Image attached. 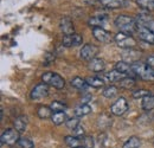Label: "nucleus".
<instances>
[{
  "instance_id": "obj_1",
  "label": "nucleus",
  "mask_w": 154,
  "mask_h": 148,
  "mask_svg": "<svg viewBox=\"0 0 154 148\" xmlns=\"http://www.w3.org/2000/svg\"><path fill=\"white\" fill-rule=\"evenodd\" d=\"M115 25L117 29H120V32L128 35H132L137 30V21L129 16H119L115 19Z\"/></svg>"
},
{
  "instance_id": "obj_2",
  "label": "nucleus",
  "mask_w": 154,
  "mask_h": 148,
  "mask_svg": "<svg viewBox=\"0 0 154 148\" xmlns=\"http://www.w3.org/2000/svg\"><path fill=\"white\" fill-rule=\"evenodd\" d=\"M133 71L136 76L142 78L143 81H154V68L148 66L141 62H135L132 64Z\"/></svg>"
},
{
  "instance_id": "obj_3",
  "label": "nucleus",
  "mask_w": 154,
  "mask_h": 148,
  "mask_svg": "<svg viewBox=\"0 0 154 148\" xmlns=\"http://www.w3.org/2000/svg\"><path fill=\"white\" fill-rule=\"evenodd\" d=\"M43 83L51 85L56 89H63L65 85V81L60 75L56 74V72H45L42 76Z\"/></svg>"
},
{
  "instance_id": "obj_4",
  "label": "nucleus",
  "mask_w": 154,
  "mask_h": 148,
  "mask_svg": "<svg viewBox=\"0 0 154 148\" xmlns=\"http://www.w3.org/2000/svg\"><path fill=\"white\" fill-rule=\"evenodd\" d=\"M114 40L116 42L117 46L121 48V49H133L135 45H136V40L132 37L131 35L128 33H123V32H119L116 33L115 37H114Z\"/></svg>"
},
{
  "instance_id": "obj_5",
  "label": "nucleus",
  "mask_w": 154,
  "mask_h": 148,
  "mask_svg": "<svg viewBox=\"0 0 154 148\" xmlns=\"http://www.w3.org/2000/svg\"><path fill=\"white\" fill-rule=\"evenodd\" d=\"M19 140V131L14 128H8L1 134V145L13 146V145L18 143Z\"/></svg>"
},
{
  "instance_id": "obj_6",
  "label": "nucleus",
  "mask_w": 154,
  "mask_h": 148,
  "mask_svg": "<svg viewBox=\"0 0 154 148\" xmlns=\"http://www.w3.org/2000/svg\"><path fill=\"white\" fill-rule=\"evenodd\" d=\"M128 108H129V106H128L127 100L125 97H120V98H117L115 102L112 104L110 111L115 116H122L126 111L128 110Z\"/></svg>"
},
{
  "instance_id": "obj_7",
  "label": "nucleus",
  "mask_w": 154,
  "mask_h": 148,
  "mask_svg": "<svg viewBox=\"0 0 154 148\" xmlns=\"http://www.w3.org/2000/svg\"><path fill=\"white\" fill-rule=\"evenodd\" d=\"M93 35L96 40H98L100 43H103V44H109L114 40L110 32H108L107 30H104L102 27H93Z\"/></svg>"
},
{
  "instance_id": "obj_8",
  "label": "nucleus",
  "mask_w": 154,
  "mask_h": 148,
  "mask_svg": "<svg viewBox=\"0 0 154 148\" xmlns=\"http://www.w3.org/2000/svg\"><path fill=\"white\" fill-rule=\"evenodd\" d=\"M98 51H100V49L97 48L96 45L87 44V45H84V46L81 49V51H79V56H81V58H82V59L91 60V59H94V58L96 57V55L98 54Z\"/></svg>"
},
{
  "instance_id": "obj_9",
  "label": "nucleus",
  "mask_w": 154,
  "mask_h": 148,
  "mask_svg": "<svg viewBox=\"0 0 154 148\" xmlns=\"http://www.w3.org/2000/svg\"><path fill=\"white\" fill-rule=\"evenodd\" d=\"M139 38L148 44H154V32L152 30H149L147 26L145 25H139L137 24V30H136Z\"/></svg>"
},
{
  "instance_id": "obj_10",
  "label": "nucleus",
  "mask_w": 154,
  "mask_h": 148,
  "mask_svg": "<svg viewBox=\"0 0 154 148\" xmlns=\"http://www.w3.org/2000/svg\"><path fill=\"white\" fill-rule=\"evenodd\" d=\"M49 95V87L45 83H40L37 84L30 93L31 100H42L44 97H46Z\"/></svg>"
},
{
  "instance_id": "obj_11",
  "label": "nucleus",
  "mask_w": 154,
  "mask_h": 148,
  "mask_svg": "<svg viewBox=\"0 0 154 148\" xmlns=\"http://www.w3.org/2000/svg\"><path fill=\"white\" fill-rule=\"evenodd\" d=\"M59 26H60V30H62V32L64 33V36L74 35V31H75L74 23H72V20L69 18V17H64V18L60 19Z\"/></svg>"
},
{
  "instance_id": "obj_12",
  "label": "nucleus",
  "mask_w": 154,
  "mask_h": 148,
  "mask_svg": "<svg viewBox=\"0 0 154 148\" xmlns=\"http://www.w3.org/2000/svg\"><path fill=\"white\" fill-rule=\"evenodd\" d=\"M115 70L120 71L121 74H123L125 76H132L135 75L133 71V68H132V64L125 62V60H120L115 64Z\"/></svg>"
},
{
  "instance_id": "obj_13",
  "label": "nucleus",
  "mask_w": 154,
  "mask_h": 148,
  "mask_svg": "<svg viewBox=\"0 0 154 148\" xmlns=\"http://www.w3.org/2000/svg\"><path fill=\"white\" fill-rule=\"evenodd\" d=\"M88 68L94 71V72H101L104 70L106 68V63L102 58H98V57H95L94 59L89 60V64H88Z\"/></svg>"
},
{
  "instance_id": "obj_14",
  "label": "nucleus",
  "mask_w": 154,
  "mask_h": 148,
  "mask_svg": "<svg viewBox=\"0 0 154 148\" xmlns=\"http://www.w3.org/2000/svg\"><path fill=\"white\" fill-rule=\"evenodd\" d=\"M126 76L123 74H121L120 71L117 70H113V71H109L107 74H104L103 76V79L107 81V82H110V83H114V82H120L122 78H125Z\"/></svg>"
},
{
  "instance_id": "obj_15",
  "label": "nucleus",
  "mask_w": 154,
  "mask_h": 148,
  "mask_svg": "<svg viewBox=\"0 0 154 148\" xmlns=\"http://www.w3.org/2000/svg\"><path fill=\"white\" fill-rule=\"evenodd\" d=\"M101 5L106 8H122L125 6V0H101Z\"/></svg>"
},
{
  "instance_id": "obj_16",
  "label": "nucleus",
  "mask_w": 154,
  "mask_h": 148,
  "mask_svg": "<svg viewBox=\"0 0 154 148\" xmlns=\"http://www.w3.org/2000/svg\"><path fill=\"white\" fill-rule=\"evenodd\" d=\"M13 126H14V129H17L19 133L24 131L27 127V117L24 116V115L16 117L14 121H13Z\"/></svg>"
},
{
  "instance_id": "obj_17",
  "label": "nucleus",
  "mask_w": 154,
  "mask_h": 148,
  "mask_svg": "<svg viewBox=\"0 0 154 148\" xmlns=\"http://www.w3.org/2000/svg\"><path fill=\"white\" fill-rule=\"evenodd\" d=\"M107 23V17L106 16H95L88 20V24L93 27H101Z\"/></svg>"
},
{
  "instance_id": "obj_18",
  "label": "nucleus",
  "mask_w": 154,
  "mask_h": 148,
  "mask_svg": "<svg viewBox=\"0 0 154 148\" xmlns=\"http://www.w3.org/2000/svg\"><path fill=\"white\" fill-rule=\"evenodd\" d=\"M71 87L76 88L78 90H85L87 87H88V83H87V79L82 78V77H74L71 79Z\"/></svg>"
},
{
  "instance_id": "obj_19",
  "label": "nucleus",
  "mask_w": 154,
  "mask_h": 148,
  "mask_svg": "<svg viewBox=\"0 0 154 148\" xmlns=\"http://www.w3.org/2000/svg\"><path fill=\"white\" fill-rule=\"evenodd\" d=\"M87 83L93 88H101L104 85V79L98 76H90L87 78Z\"/></svg>"
},
{
  "instance_id": "obj_20",
  "label": "nucleus",
  "mask_w": 154,
  "mask_h": 148,
  "mask_svg": "<svg viewBox=\"0 0 154 148\" xmlns=\"http://www.w3.org/2000/svg\"><path fill=\"white\" fill-rule=\"evenodd\" d=\"M51 121L54 125L59 126L64 122H66V115L64 111H58V113H54L52 116H51Z\"/></svg>"
},
{
  "instance_id": "obj_21",
  "label": "nucleus",
  "mask_w": 154,
  "mask_h": 148,
  "mask_svg": "<svg viewBox=\"0 0 154 148\" xmlns=\"http://www.w3.org/2000/svg\"><path fill=\"white\" fill-rule=\"evenodd\" d=\"M64 142L66 143V146H69L70 148H77L81 146V139L76 137L74 135H68L64 137Z\"/></svg>"
},
{
  "instance_id": "obj_22",
  "label": "nucleus",
  "mask_w": 154,
  "mask_h": 148,
  "mask_svg": "<svg viewBox=\"0 0 154 148\" xmlns=\"http://www.w3.org/2000/svg\"><path fill=\"white\" fill-rule=\"evenodd\" d=\"M74 113H75L77 117H82V116H85V115L91 113V107L89 104H81V106L75 108Z\"/></svg>"
},
{
  "instance_id": "obj_23",
  "label": "nucleus",
  "mask_w": 154,
  "mask_h": 148,
  "mask_svg": "<svg viewBox=\"0 0 154 148\" xmlns=\"http://www.w3.org/2000/svg\"><path fill=\"white\" fill-rule=\"evenodd\" d=\"M142 109L146 111H151L154 109V96H147L142 100Z\"/></svg>"
},
{
  "instance_id": "obj_24",
  "label": "nucleus",
  "mask_w": 154,
  "mask_h": 148,
  "mask_svg": "<svg viewBox=\"0 0 154 148\" xmlns=\"http://www.w3.org/2000/svg\"><path fill=\"white\" fill-rule=\"evenodd\" d=\"M135 85V79L129 77V76H126L125 78H122L120 81V87L123 88V89H132Z\"/></svg>"
},
{
  "instance_id": "obj_25",
  "label": "nucleus",
  "mask_w": 154,
  "mask_h": 148,
  "mask_svg": "<svg viewBox=\"0 0 154 148\" xmlns=\"http://www.w3.org/2000/svg\"><path fill=\"white\" fill-rule=\"evenodd\" d=\"M37 114L40 119H49L52 116V110L50 107H46V106H42L39 107L38 110H37Z\"/></svg>"
},
{
  "instance_id": "obj_26",
  "label": "nucleus",
  "mask_w": 154,
  "mask_h": 148,
  "mask_svg": "<svg viewBox=\"0 0 154 148\" xmlns=\"http://www.w3.org/2000/svg\"><path fill=\"white\" fill-rule=\"evenodd\" d=\"M122 148H140V139L137 136H131Z\"/></svg>"
},
{
  "instance_id": "obj_27",
  "label": "nucleus",
  "mask_w": 154,
  "mask_h": 148,
  "mask_svg": "<svg viewBox=\"0 0 154 148\" xmlns=\"http://www.w3.org/2000/svg\"><path fill=\"white\" fill-rule=\"evenodd\" d=\"M50 108L54 113H58V111H64L66 109V104L63 103V102H59V101H54L51 102L50 104Z\"/></svg>"
},
{
  "instance_id": "obj_28",
  "label": "nucleus",
  "mask_w": 154,
  "mask_h": 148,
  "mask_svg": "<svg viewBox=\"0 0 154 148\" xmlns=\"http://www.w3.org/2000/svg\"><path fill=\"white\" fill-rule=\"evenodd\" d=\"M102 95H103L104 97H107V98H113L114 96L117 95V88L114 87V85H109V87H107V88L102 91Z\"/></svg>"
},
{
  "instance_id": "obj_29",
  "label": "nucleus",
  "mask_w": 154,
  "mask_h": 148,
  "mask_svg": "<svg viewBox=\"0 0 154 148\" xmlns=\"http://www.w3.org/2000/svg\"><path fill=\"white\" fill-rule=\"evenodd\" d=\"M136 4L145 10H153L154 8V0H136Z\"/></svg>"
},
{
  "instance_id": "obj_30",
  "label": "nucleus",
  "mask_w": 154,
  "mask_h": 148,
  "mask_svg": "<svg viewBox=\"0 0 154 148\" xmlns=\"http://www.w3.org/2000/svg\"><path fill=\"white\" fill-rule=\"evenodd\" d=\"M133 97L134 98H141V100H143L145 97H147V96H151L152 94L151 91H148V90H146V89H139V90H134L133 93Z\"/></svg>"
},
{
  "instance_id": "obj_31",
  "label": "nucleus",
  "mask_w": 154,
  "mask_h": 148,
  "mask_svg": "<svg viewBox=\"0 0 154 148\" xmlns=\"http://www.w3.org/2000/svg\"><path fill=\"white\" fill-rule=\"evenodd\" d=\"M81 139V142H82V146L85 148H93L94 147V139L91 136H82L79 137Z\"/></svg>"
},
{
  "instance_id": "obj_32",
  "label": "nucleus",
  "mask_w": 154,
  "mask_h": 148,
  "mask_svg": "<svg viewBox=\"0 0 154 148\" xmlns=\"http://www.w3.org/2000/svg\"><path fill=\"white\" fill-rule=\"evenodd\" d=\"M17 146L19 148H35V145H33V142L31 141V140H29V139H20L19 141H18V143H17Z\"/></svg>"
},
{
  "instance_id": "obj_33",
  "label": "nucleus",
  "mask_w": 154,
  "mask_h": 148,
  "mask_svg": "<svg viewBox=\"0 0 154 148\" xmlns=\"http://www.w3.org/2000/svg\"><path fill=\"white\" fill-rule=\"evenodd\" d=\"M65 125H66V127H68L69 129H71V130H74L75 128H77L78 126H81V125H79V120H78L77 117H71V119L66 120Z\"/></svg>"
},
{
  "instance_id": "obj_34",
  "label": "nucleus",
  "mask_w": 154,
  "mask_h": 148,
  "mask_svg": "<svg viewBox=\"0 0 154 148\" xmlns=\"http://www.w3.org/2000/svg\"><path fill=\"white\" fill-rule=\"evenodd\" d=\"M82 43H83L82 36L78 35V33H74L72 35V45L74 46H79V45H82Z\"/></svg>"
},
{
  "instance_id": "obj_35",
  "label": "nucleus",
  "mask_w": 154,
  "mask_h": 148,
  "mask_svg": "<svg viewBox=\"0 0 154 148\" xmlns=\"http://www.w3.org/2000/svg\"><path fill=\"white\" fill-rule=\"evenodd\" d=\"M62 42H63V45H64L65 48H71V46H74V45H72V35L64 36Z\"/></svg>"
},
{
  "instance_id": "obj_36",
  "label": "nucleus",
  "mask_w": 154,
  "mask_h": 148,
  "mask_svg": "<svg viewBox=\"0 0 154 148\" xmlns=\"http://www.w3.org/2000/svg\"><path fill=\"white\" fill-rule=\"evenodd\" d=\"M72 134L76 137H82V136H84V128L82 126H78L77 128H75V129L72 130Z\"/></svg>"
},
{
  "instance_id": "obj_37",
  "label": "nucleus",
  "mask_w": 154,
  "mask_h": 148,
  "mask_svg": "<svg viewBox=\"0 0 154 148\" xmlns=\"http://www.w3.org/2000/svg\"><path fill=\"white\" fill-rule=\"evenodd\" d=\"M55 60V54H50L48 52L45 55V60H44V65H50V63H52Z\"/></svg>"
},
{
  "instance_id": "obj_38",
  "label": "nucleus",
  "mask_w": 154,
  "mask_h": 148,
  "mask_svg": "<svg viewBox=\"0 0 154 148\" xmlns=\"http://www.w3.org/2000/svg\"><path fill=\"white\" fill-rule=\"evenodd\" d=\"M146 64L151 68H154V54L147 57V60H146Z\"/></svg>"
},
{
  "instance_id": "obj_39",
  "label": "nucleus",
  "mask_w": 154,
  "mask_h": 148,
  "mask_svg": "<svg viewBox=\"0 0 154 148\" xmlns=\"http://www.w3.org/2000/svg\"><path fill=\"white\" fill-rule=\"evenodd\" d=\"M147 27H148L149 30H152V31L154 32V20H152V21H151V23L147 25Z\"/></svg>"
},
{
  "instance_id": "obj_40",
  "label": "nucleus",
  "mask_w": 154,
  "mask_h": 148,
  "mask_svg": "<svg viewBox=\"0 0 154 148\" xmlns=\"http://www.w3.org/2000/svg\"><path fill=\"white\" fill-rule=\"evenodd\" d=\"M88 4H96L97 1H101V0H85Z\"/></svg>"
},
{
  "instance_id": "obj_41",
  "label": "nucleus",
  "mask_w": 154,
  "mask_h": 148,
  "mask_svg": "<svg viewBox=\"0 0 154 148\" xmlns=\"http://www.w3.org/2000/svg\"><path fill=\"white\" fill-rule=\"evenodd\" d=\"M77 148H85V147H83V146H79V147H77Z\"/></svg>"
}]
</instances>
